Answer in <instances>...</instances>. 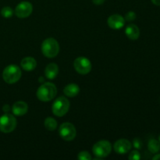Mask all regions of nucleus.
Instances as JSON below:
<instances>
[{
	"mask_svg": "<svg viewBox=\"0 0 160 160\" xmlns=\"http://www.w3.org/2000/svg\"><path fill=\"white\" fill-rule=\"evenodd\" d=\"M59 133L60 137L67 142H71L77 135V131L74 125L71 123L66 122L59 127Z\"/></svg>",
	"mask_w": 160,
	"mask_h": 160,
	"instance_id": "obj_7",
	"label": "nucleus"
},
{
	"mask_svg": "<svg viewBox=\"0 0 160 160\" xmlns=\"http://www.w3.org/2000/svg\"><path fill=\"white\" fill-rule=\"evenodd\" d=\"M159 142L160 143V135H159Z\"/></svg>",
	"mask_w": 160,
	"mask_h": 160,
	"instance_id": "obj_28",
	"label": "nucleus"
},
{
	"mask_svg": "<svg viewBox=\"0 0 160 160\" xmlns=\"http://www.w3.org/2000/svg\"><path fill=\"white\" fill-rule=\"evenodd\" d=\"M28 111V106L25 102H16L12 107V112L17 117H21L25 115Z\"/></svg>",
	"mask_w": 160,
	"mask_h": 160,
	"instance_id": "obj_12",
	"label": "nucleus"
},
{
	"mask_svg": "<svg viewBox=\"0 0 160 160\" xmlns=\"http://www.w3.org/2000/svg\"><path fill=\"white\" fill-rule=\"evenodd\" d=\"M44 124H45V128L50 131H55L57 128V122L52 117H47L45 120Z\"/></svg>",
	"mask_w": 160,
	"mask_h": 160,
	"instance_id": "obj_18",
	"label": "nucleus"
},
{
	"mask_svg": "<svg viewBox=\"0 0 160 160\" xmlns=\"http://www.w3.org/2000/svg\"><path fill=\"white\" fill-rule=\"evenodd\" d=\"M125 20L120 14H113L108 18L107 23L111 29L119 30L124 26Z\"/></svg>",
	"mask_w": 160,
	"mask_h": 160,
	"instance_id": "obj_11",
	"label": "nucleus"
},
{
	"mask_svg": "<svg viewBox=\"0 0 160 160\" xmlns=\"http://www.w3.org/2000/svg\"><path fill=\"white\" fill-rule=\"evenodd\" d=\"M135 19H136V13L134 12H133V11H130V12H128V13L125 15V17H124V20L128 22L134 21Z\"/></svg>",
	"mask_w": 160,
	"mask_h": 160,
	"instance_id": "obj_22",
	"label": "nucleus"
},
{
	"mask_svg": "<svg viewBox=\"0 0 160 160\" xmlns=\"http://www.w3.org/2000/svg\"><path fill=\"white\" fill-rule=\"evenodd\" d=\"M73 67L78 73L86 75L90 73L92 66V62L88 58L80 56V57L77 58L73 62Z\"/></svg>",
	"mask_w": 160,
	"mask_h": 160,
	"instance_id": "obj_8",
	"label": "nucleus"
},
{
	"mask_svg": "<svg viewBox=\"0 0 160 160\" xmlns=\"http://www.w3.org/2000/svg\"><path fill=\"white\" fill-rule=\"evenodd\" d=\"M57 94V88L53 83L46 82L40 86L36 92L37 98L42 102L52 100Z\"/></svg>",
	"mask_w": 160,
	"mask_h": 160,
	"instance_id": "obj_1",
	"label": "nucleus"
},
{
	"mask_svg": "<svg viewBox=\"0 0 160 160\" xmlns=\"http://www.w3.org/2000/svg\"><path fill=\"white\" fill-rule=\"evenodd\" d=\"M59 73V67L56 63L51 62L45 67V75L47 79L54 80Z\"/></svg>",
	"mask_w": 160,
	"mask_h": 160,
	"instance_id": "obj_14",
	"label": "nucleus"
},
{
	"mask_svg": "<svg viewBox=\"0 0 160 160\" xmlns=\"http://www.w3.org/2000/svg\"><path fill=\"white\" fill-rule=\"evenodd\" d=\"M125 34L127 37L131 40H137L140 37V30L137 25L131 23L127 27L125 30Z\"/></svg>",
	"mask_w": 160,
	"mask_h": 160,
	"instance_id": "obj_13",
	"label": "nucleus"
},
{
	"mask_svg": "<svg viewBox=\"0 0 160 160\" xmlns=\"http://www.w3.org/2000/svg\"><path fill=\"white\" fill-rule=\"evenodd\" d=\"M17 122L15 117L9 113H5L0 117V131L10 133L15 130Z\"/></svg>",
	"mask_w": 160,
	"mask_h": 160,
	"instance_id": "obj_6",
	"label": "nucleus"
},
{
	"mask_svg": "<svg viewBox=\"0 0 160 160\" xmlns=\"http://www.w3.org/2000/svg\"><path fill=\"white\" fill-rule=\"evenodd\" d=\"M33 11V6L31 2L27 1L21 2L19 3L16 7L15 11V15L17 16L18 18H27L29 17Z\"/></svg>",
	"mask_w": 160,
	"mask_h": 160,
	"instance_id": "obj_9",
	"label": "nucleus"
},
{
	"mask_svg": "<svg viewBox=\"0 0 160 160\" xmlns=\"http://www.w3.org/2000/svg\"><path fill=\"white\" fill-rule=\"evenodd\" d=\"M153 160H159L160 159V154H156V156L152 157Z\"/></svg>",
	"mask_w": 160,
	"mask_h": 160,
	"instance_id": "obj_27",
	"label": "nucleus"
},
{
	"mask_svg": "<svg viewBox=\"0 0 160 160\" xmlns=\"http://www.w3.org/2000/svg\"><path fill=\"white\" fill-rule=\"evenodd\" d=\"M80 92L79 86L74 83H71L66 86L63 88V93L67 97L73 98V97L77 96Z\"/></svg>",
	"mask_w": 160,
	"mask_h": 160,
	"instance_id": "obj_16",
	"label": "nucleus"
},
{
	"mask_svg": "<svg viewBox=\"0 0 160 160\" xmlns=\"http://www.w3.org/2000/svg\"><path fill=\"white\" fill-rule=\"evenodd\" d=\"M133 146H134V148H135V149L139 150L142 148L143 144H142V141L139 138H134V140H133Z\"/></svg>",
	"mask_w": 160,
	"mask_h": 160,
	"instance_id": "obj_23",
	"label": "nucleus"
},
{
	"mask_svg": "<svg viewBox=\"0 0 160 160\" xmlns=\"http://www.w3.org/2000/svg\"><path fill=\"white\" fill-rule=\"evenodd\" d=\"M128 159L131 160H139L141 159V155L137 149L134 150L129 154Z\"/></svg>",
	"mask_w": 160,
	"mask_h": 160,
	"instance_id": "obj_21",
	"label": "nucleus"
},
{
	"mask_svg": "<svg viewBox=\"0 0 160 160\" xmlns=\"http://www.w3.org/2000/svg\"><path fill=\"white\" fill-rule=\"evenodd\" d=\"M1 15L4 18H10L13 15V10L9 6H6L1 9Z\"/></svg>",
	"mask_w": 160,
	"mask_h": 160,
	"instance_id": "obj_19",
	"label": "nucleus"
},
{
	"mask_svg": "<svg viewBox=\"0 0 160 160\" xmlns=\"http://www.w3.org/2000/svg\"><path fill=\"white\" fill-rule=\"evenodd\" d=\"M42 54L47 58H54L59 54V45L52 38H47L42 44Z\"/></svg>",
	"mask_w": 160,
	"mask_h": 160,
	"instance_id": "obj_2",
	"label": "nucleus"
},
{
	"mask_svg": "<svg viewBox=\"0 0 160 160\" xmlns=\"http://www.w3.org/2000/svg\"><path fill=\"white\" fill-rule=\"evenodd\" d=\"M151 1L152 2L154 5H156V6H160V0H151Z\"/></svg>",
	"mask_w": 160,
	"mask_h": 160,
	"instance_id": "obj_26",
	"label": "nucleus"
},
{
	"mask_svg": "<svg viewBox=\"0 0 160 160\" xmlns=\"http://www.w3.org/2000/svg\"><path fill=\"white\" fill-rule=\"evenodd\" d=\"M106 0H92V2L95 5H102L104 3Z\"/></svg>",
	"mask_w": 160,
	"mask_h": 160,
	"instance_id": "obj_24",
	"label": "nucleus"
},
{
	"mask_svg": "<svg viewBox=\"0 0 160 160\" xmlns=\"http://www.w3.org/2000/svg\"><path fill=\"white\" fill-rule=\"evenodd\" d=\"M112 151V145L107 140H101L96 142L92 147V152L97 158L107 157Z\"/></svg>",
	"mask_w": 160,
	"mask_h": 160,
	"instance_id": "obj_5",
	"label": "nucleus"
},
{
	"mask_svg": "<svg viewBox=\"0 0 160 160\" xmlns=\"http://www.w3.org/2000/svg\"><path fill=\"white\" fill-rule=\"evenodd\" d=\"M78 159L80 160H91L92 159V156H91L90 153L88 152L82 151L78 153Z\"/></svg>",
	"mask_w": 160,
	"mask_h": 160,
	"instance_id": "obj_20",
	"label": "nucleus"
},
{
	"mask_svg": "<svg viewBox=\"0 0 160 160\" xmlns=\"http://www.w3.org/2000/svg\"><path fill=\"white\" fill-rule=\"evenodd\" d=\"M20 66H21L22 69L26 70V71H32L37 67V62H36L34 58L28 56V57H25L22 59Z\"/></svg>",
	"mask_w": 160,
	"mask_h": 160,
	"instance_id": "obj_15",
	"label": "nucleus"
},
{
	"mask_svg": "<svg viewBox=\"0 0 160 160\" xmlns=\"http://www.w3.org/2000/svg\"><path fill=\"white\" fill-rule=\"evenodd\" d=\"M22 72L20 67L14 64L7 66L4 69L2 73V78L5 82L7 84H14L20 79Z\"/></svg>",
	"mask_w": 160,
	"mask_h": 160,
	"instance_id": "obj_3",
	"label": "nucleus"
},
{
	"mask_svg": "<svg viewBox=\"0 0 160 160\" xmlns=\"http://www.w3.org/2000/svg\"><path fill=\"white\" fill-rule=\"evenodd\" d=\"M148 149L152 154H156L160 150V143L156 139H151L148 143Z\"/></svg>",
	"mask_w": 160,
	"mask_h": 160,
	"instance_id": "obj_17",
	"label": "nucleus"
},
{
	"mask_svg": "<svg viewBox=\"0 0 160 160\" xmlns=\"http://www.w3.org/2000/svg\"><path fill=\"white\" fill-rule=\"evenodd\" d=\"M70 109V101L65 96L56 98L52 106V113L58 117H62L67 113Z\"/></svg>",
	"mask_w": 160,
	"mask_h": 160,
	"instance_id": "obj_4",
	"label": "nucleus"
},
{
	"mask_svg": "<svg viewBox=\"0 0 160 160\" xmlns=\"http://www.w3.org/2000/svg\"><path fill=\"white\" fill-rule=\"evenodd\" d=\"M131 146H132V145L128 139L122 138L115 142L113 148L114 151L120 155H123L128 153L131 149Z\"/></svg>",
	"mask_w": 160,
	"mask_h": 160,
	"instance_id": "obj_10",
	"label": "nucleus"
},
{
	"mask_svg": "<svg viewBox=\"0 0 160 160\" xmlns=\"http://www.w3.org/2000/svg\"><path fill=\"white\" fill-rule=\"evenodd\" d=\"M2 109L6 113H8V112L10 110V107H9V105H5V106L2 107Z\"/></svg>",
	"mask_w": 160,
	"mask_h": 160,
	"instance_id": "obj_25",
	"label": "nucleus"
}]
</instances>
